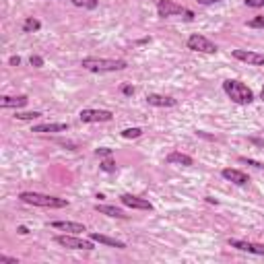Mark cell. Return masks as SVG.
Segmentation results:
<instances>
[{
	"label": "cell",
	"instance_id": "obj_1",
	"mask_svg": "<svg viewBox=\"0 0 264 264\" xmlns=\"http://www.w3.org/2000/svg\"><path fill=\"white\" fill-rule=\"evenodd\" d=\"M81 66L89 73H118V70L128 68L126 60L120 58H97V56H87L81 60Z\"/></svg>",
	"mask_w": 264,
	"mask_h": 264
},
{
	"label": "cell",
	"instance_id": "obj_2",
	"mask_svg": "<svg viewBox=\"0 0 264 264\" xmlns=\"http://www.w3.org/2000/svg\"><path fill=\"white\" fill-rule=\"evenodd\" d=\"M223 91L233 103L237 105H250L254 101V91L248 85H244L242 81H235V78H227L223 81Z\"/></svg>",
	"mask_w": 264,
	"mask_h": 264
},
{
	"label": "cell",
	"instance_id": "obj_3",
	"mask_svg": "<svg viewBox=\"0 0 264 264\" xmlns=\"http://www.w3.org/2000/svg\"><path fill=\"white\" fill-rule=\"evenodd\" d=\"M19 200L25 205H33V207H41V208H64L70 202L66 198H58V196H50V194H39V192H21Z\"/></svg>",
	"mask_w": 264,
	"mask_h": 264
},
{
	"label": "cell",
	"instance_id": "obj_4",
	"mask_svg": "<svg viewBox=\"0 0 264 264\" xmlns=\"http://www.w3.org/2000/svg\"><path fill=\"white\" fill-rule=\"evenodd\" d=\"M157 15L163 17V19H165V17H175V15L184 17L186 21L194 19V13H192L190 8L182 6V4H175L173 0H159V2H157Z\"/></svg>",
	"mask_w": 264,
	"mask_h": 264
},
{
	"label": "cell",
	"instance_id": "obj_5",
	"mask_svg": "<svg viewBox=\"0 0 264 264\" xmlns=\"http://www.w3.org/2000/svg\"><path fill=\"white\" fill-rule=\"evenodd\" d=\"M56 244L62 245V248H66V250H87V252L95 250L93 240H83V237H76V233L56 235Z\"/></svg>",
	"mask_w": 264,
	"mask_h": 264
},
{
	"label": "cell",
	"instance_id": "obj_6",
	"mask_svg": "<svg viewBox=\"0 0 264 264\" xmlns=\"http://www.w3.org/2000/svg\"><path fill=\"white\" fill-rule=\"evenodd\" d=\"M186 46H188V50L200 52V54H217V46L207 38V35H202V33L190 35L188 41H186Z\"/></svg>",
	"mask_w": 264,
	"mask_h": 264
},
{
	"label": "cell",
	"instance_id": "obj_7",
	"mask_svg": "<svg viewBox=\"0 0 264 264\" xmlns=\"http://www.w3.org/2000/svg\"><path fill=\"white\" fill-rule=\"evenodd\" d=\"M78 118H81V122H85V124H95V122H112L113 120V113L110 110H81V113H78Z\"/></svg>",
	"mask_w": 264,
	"mask_h": 264
},
{
	"label": "cell",
	"instance_id": "obj_8",
	"mask_svg": "<svg viewBox=\"0 0 264 264\" xmlns=\"http://www.w3.org/2000/svg\"><path fill=\"white\" fill-rule=\"evenodd\" d=\"M233 58H235V60H240V62L250 64V66H264V54H258V52L233 50Z\"/></svg>",
	"mask_w": 264,
	"mask_h": 264
},
{
	"label": "cell",
	"instance_id": "obj_9",
	"mask_svg": "<svg viewBox=\"0 0 264 264\" xmlns=\"http://www.w3.org/2000/svg\"><path fill=\"white\" fill-rule=\"evenodd\" d=\"M231 248L240 250V252H248V254H256V256H264V244H254V242H245V240H229L227 242Z\"/></svg>",
	"mask_w": 264,
	"mask_h": 264
},
{
	"label": "cell",
	"instance_id": "obj_10",
	"mask_svg": "<svg viewBox=\"0 0 264 264\" xmlns=\"http://www.w3.org/2000/svg\"><path fill=\"white\" fill-rule=\"evenodd\" d=\"M122 205L128 207V208H136V210H153V205L149 202L147 198H140V196H134V194H122L120 196Z\"/></svg>",
	"mask_w": 264,
	"mask_h": 264
},
{
	"label": "cell",
	"instance_id": "obj_11",
	"mask_svg": "<svg viewBox=\"0 0 264 264\" xmlns=\"http://www.w3.org/2000/svg\"><path fill=\"white\" fill-rule=\"evenodd\" d=\"M29 101L27 95H4L2 99H0V108L2 110H21L25 108Z\"/></svg>",
	"mask_w": 264,
	"mask_h": 264
},
{
	"label": "cell",
	"instance_id": "obj_12",
	"mask_svg": "<svg viewBox=\"0 0 264 264\" xmlns=\"http://www.w3.org/2000/svg\"><path fill=\"white\" fill-rule=\"evenodd\" d=\"M221 175L227 182L235 184V186H245V184L250 182L248 175H245L244 171H240V170H235V167H225V170L221 171Z\"/></svg>",
	"mask_w": 264,
	"mask_h": 264
},
{
	"label": "cell",
	"instance_id": "obj_13",
	"mask_svg": "<svg viewBox=\"0 0 264 264\" xmlns=\"http://www.w3.org/2000/svg\"><path fill=\"white\" fill-rule=\"evenodd\" d=\"M147 103L153 105V108H175V105H178V101L173 97H170V95H159V93L147 95Z\"/></svg>",
	"mask_w": 264,
	"mask_h": 264
},
{
	"label": "cell",
	"instance_id": "obj_14",
	"mask_svg": "<svg viewBox=\"0 0 264 264\" xmlns=\"http://www.w3.org/2000/svg\"><path fill=\"white\" fill-rule=\"evenodd\" d=\"M70 126L66 122H48V124H35L31 128V132H38V134H50V132H66Z\"/></svg>",
	"mask_w": 264,
	"mask_h": 264
},
{
	"label": "cell",
	"instance_id": "obj_15",
	"mask_svg": "<svg viewBox=\"0 0 264 264\" xmlns=\"http://www.w3.org/2000/svg\"><path fill=\"white\" fill-rule=\"evenodd\" d=\"M50 227L60 229V231H66V233H76V235L87 231V227L83 223H75V221H52Z\"/></svg>",
	"mask_w": 264,
	"mask_h": 264
},
{
	"label": "cell",
	"instance_id": "obj_16",
	"mask_svg": "<svg viewBox=\"0 0 264 264\" xmlns=\"http://www.w3.org/2000/svg\"><path fill=\"white\" fill-rule=\"evenodd\" d=\"M89 240L103 244V245H110V248H116V250H126V244L120 242V240H113V237H108L103 233H89Z\"/></svg>",
	"mask_w": 264,
	"mask_h": 264
},
{
	"label": "cell",
	"instance_id": "obj_17",
	"mask_svg": "<svg viewBox=\"0 0 264 264\" xmlns=\"http://www.w3.org/2000/svg\"><path fill=\"white\" fill-rule=\"evenodd\" d=\"M165 161H167V163H173V165H184V167L194 165V159H192L190 155H186V153H180V151H171L170 155L165 157Z\"/></svg>",
	"mask_w": 264,
	"mask_h": 264
},
{
	"label": "cell",
	"instance_id": "obj_18",
	"mask_svg": "<svg viewBox=\"0 0 264 264\" xmlns=\"http://www.w3.org/2000/svg\"><path fill=\"white\" fill-rule=\"evenodd\" d=\"M95 210L101 215H108V217H113V219H128V215L124 213L122 208L113 207V205H95Z\"/></svg>",
	"mask_w": 264,
	"mask_h": 264
},
{
	"label": "cell",
	"instance_id": "obj_19",
	"mask_svg": "<svg viewBox=\"0 0 264 264\" xmlns=\"http://www.w3.org/2000/svg\"><path fill=\"white\" fill-rule=\"evenodd\" d=\"M41 29V23L35 19V17H27V19L23 21V33H35Z\"/></svg>",
	"mask_w": 264,
	"mask_h": 264
},
{
	"label": "cell",
	"instance_id": "obj_20",
	"mask_svg": "<svg viewBox=\"0 0 264 264\" xmlns=\"http://www.w3.org/2000/svg\"><path fill=\"white\" fill-rule=\"evenodd\" d=\"M99 170H101V171H105V173H116L118 165H116V161H113L112 157H108V159H103V161L99 163Z\"/></svg>",
	"mask_w": 264,
	"mask_h": 264
},
{
	"label": "cell",
	"instance_id": "obj_21",
	"mask_svg": "<svg viewBox=\"0 0 264 264\" xmlns=\"http://www.w3.org/2000/svg\"><path fill=\"white\" fill-rule=\"evenodd\" d=\"M75 6H78V8H87V11H93V8H97V0H70Z\"/></svg>",
	"mask_w": 264,
	"mask_h": 264
},
{
	"label": "cell",
	"instance_id": "obj_22",
	"mask_svg": "<svg viewBox=\"0 0 264 264\" xmlns=\"http://www.w3.org/2000/svg\"><path fill=\"white\" fill-rule=\"evenodd\" d=\"M15 118L17 120H38L41 118L39 112H15Z\"/></svg>",
	"mask_w": 264,
	"mask_h": 264
},
{
	"label": "cell",
	"instance_id": "obj_23",
	"mask_svg": "<svg viewBox=\"0 0 264 264\" xmlns=\"http://www.w3.org/2000/svg\"><path fill=\"white\" fill-rule=\"evenodd\" d=\"M122 136L124 138H138V136H143V130L140 128H126V130H122Z\"/></svg>",
	"mask_w": 264,
	"mask_h": 264
},
{
	"label": "cell",
	"instance_id": "obj_24",
	"mask_svg": "<svg viewBox=\"0 0 264 264\" xmlns=\"http://www.w3.org/2000/svg\"><path fill=\"white\" fill-rule=\"evenodd\" d=\"M250 29H264V17H254V19L248 21Z\"/></svg>",
	"mask_w": 264,
	"mask_h": 264
},
{
	"label": "cell",
	"instance_id": "obj_25",
	"mask_svg": "<svg viewBox=\"0 0 264 264\" xmlns=\"http://www.w3.org/2000/svg\"><path fill=\"white\" fill-rule=\"evenodd\" d=\"M113 151L108 147H101V149H95V157H99V159H108V157H112Z\"/></svg>",
	"mask_w": 264,
	"mask_h": 264
},
{
	"label": "cell",
	"instance_id": "obj_26",
	"mask_svg": "<svg viewBox=\"0 0 264 264\" xmlns=\"http://www.w3.org/2000/svg\"><path fill=\"white\" fill-rule=\"evenodd\" d=\"M240 163H248V165H252V167H256V170H264V163L254 161V159H248V157H240Z\"/></svg>",
	"mask_w": 264,
	"mask_h": 264
},
{
	"label": "cell",
	"instance_id": "obj_27",
	"mask_svg": "<svg viewBox=\"0 0 264 264\" xmlns=\"http://www.w3.org/2000/svg\"><path fill=\"white\" fill-rule=\"evenodd\" d=\"M29 64H31L33 68H41V66H43V58H41V56H31V58H29Z\"/></svg>",
	"mask_w": 264,
	"mask_h": 264
},
{
	"label": "cell",
	"instance_id": "obj_28",
	"mask_svg": "<svg viewBox=\"0 0 264 264\" xmlns=\"http://www.w3.org/2000/svg\"><path fill=\"white\" fill-rule=\"evenodd\" d=\"M245 6H250V8H260L264 6V0H244Z\"/></svg>",
	"mask_w": 264,
	"mask_h": 264
},
{
	"label": "cell",
	"instance_id": "obj_29",
	"mask_svg": "<svg viewBox=\"0 0 264 264\" xmlns=\"http://www.w3.org/2000/svg\"><path fill=\"white\" fill-rule=\"evenodd\" d=\"M0 262H4V264H19V260H17V258L4 256V254H0Z\"/></svg>",
	"mask_w": 264,
	"mask_h": 264
},
{
	"label": "cell",
	"instance_id": "obj_30",
	"mask_svg": "<svg viewBox=\"0 0 264 264\" xmlns=\"http://www.w3.org/2000/svg\"><path fill=\"white\" fill-rule=\"evenodd\" d=\"M58 145H62V147H68L70 151H76V145H75V143H70V140H58Z\"/></svg>",
	"mask_w": 264,
	"mask_h": 264
},
{
	"label": "cell",
	"instance_id": "obj_31",
	"mask_svg": "<svg viewBox=\"0 0 264 264\" xmlns=\"http://www.w3.org/2000/svg\"><path fill=\"white\" fill-rule=\"evenodd\" d=\"M122 93H124V95H132V93H134V87H132V85H124V87H122Z\"/></svg>",
	"mask_w": 264,
	"mask_h": 264
},
{
	"label": "cell",
	"instance_id": "obj_32",
	"mask_svg": "<svg viewBox=\"0 0 264 264\" xmlns=\"http://www.w3.org/2000/svg\"><path fill=\"white\" fill-rule=\"evenodd\" d=\"M8 64H11V66H19V64H21V58H19V56H11Z\"/></svg>",
	"mask_w": 264,
	"mask_h": 264
},
{
	"label": "cell",
	"instance_id": "obj_33",
	"mask_svg": "<svg viewBox=\"0 0 264 264\" xmlns=\"http://www.w3.org/2000/svg\"><path fill=\"white\" fill-rule=\"evenodd\" d=\"M196 134L202 136V138H207V140H217L215 136H210V134H207V132H202V130H196Z\"/></svg>",
	"mask_w": 264,
	"mask_h": 264
},
{
	"label": "cell",
	"instance_id": "obj_34",
	"mask_svg": "<svg viewBox=\"0 0 264 264\" xmlns=\"http://www.w3.org/2000/svg\"><path fill=\"white\" fill-rule=\"evenodd\" d=\"M196 2H198V4H205V6H207V4H215V2H221V0H196Z\"/></svg>",
	"mask_w": 264,
	"mask_h": 264
},
{
	"label": "cell",
	"instance_id": "obj_35",
	"mask_svg": "<svg viewBox=\"0 0 264 264\" xmlns=\"http://www.w3.org/2000/svg\"><path fill=\"white\" fill-rule=\"evenodd\" d=\"M17 231H19L21 235H27V233H29V229H27V227H25V225H21V227H17Z\"/></svg>",
	"mask_w": 264,
	"mask_h": 264
},
{
	"label": "cell",
	"instance_id": "obj_36",
	"mask_svg": "<svg viewBox=\"0 0 264 264\" xmlns=\"http://www.w3.org/2000/svg\"><path fill=\"white\" fill-rule=\"evenodd\" d=\"M250 143L258 145V147H264V140H260V138H250Z\"/></svg>",
	"mask_w": 264,
	"mask_h": 264
},
{
	"label": "cell",
	"instance_id": "obj_37",
	"mask_svg": "<svg viewBox=\"0 0 264 264\" xmlns=\"http://www.w3.org/2000/svg\"><path fill=\"white\" fill-rule=\"evenodd\" d=\"M260 99L264 101V87H262V91H260Z\"/></svg>",
	"mask_w": 264,
	"mask_h": 264
}]
</instances>
